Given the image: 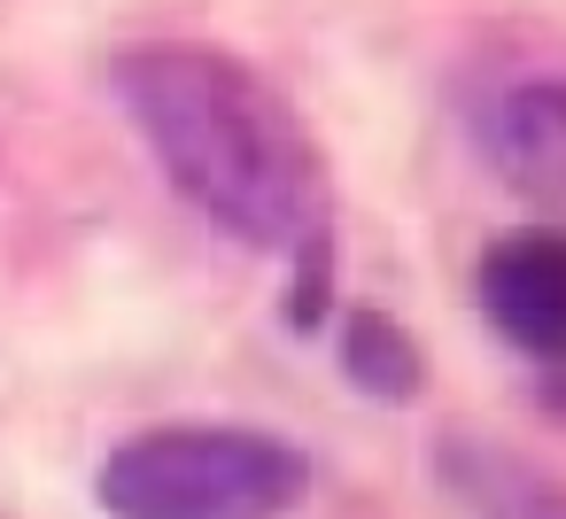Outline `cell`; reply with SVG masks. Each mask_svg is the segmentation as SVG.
I'll return each instance as SVG.
<instances>
[{
    "label": "cell",
    "instance_id": "6",
    "mask_svg": "<svg viewBox=\"0 0 566 519\" xmlns=\"http://www.w3.org/2000/svg\"><path fill=\"white\" fill-rule=\"evenodd\" d=\"M334 349H342L349 388H357V395H373V403H411V395L427 388V357H419V341H411L388 310H373V303L342 310Z\"/></svg>",
    "mask_w": 566,
    "mask_h": 519
},
{
    "label": "cell",
    "instance_id": "4",
    "mask_svg": "<svg viewBox=\"0 0 566 519\" xmlns=\"http://www.w3.org/2000/svg\"><path fill=\"white\" fill-rule=\"evenodd\" d=\"M481 318L543 364H566V225H520L481 256Z\"/></svg>",
    "mask_w": 566,
    "mask_h": 519
},
{
    "label": "cell",
    "instance_id": "5",
    "mask_svg": "<svg viewBox=\"0 0 566 519\" xmlns=\"http://www.w3.org/2000/svg\"><path fill=\"white\" fill-rule=\"evenodd\" d=\"M434 480L465 519H566V480L481 426H450L434 442Z\"/></svg>",
    "mask_w": 566,
    "mask_h": 519
},
{
    "label": "cell",
    "instance_id": "2",
    "mask_svg": "<svg viewBox=\"0 0 566 519\" xmlns=\"http://www.w3.org/2000/svg\"><path fill=\"white\" fill-rule=\"evenodd\" d=\"M109 519H287L311 496V457L264 426H148L102 457Z\"/></svg>",
    "mask_w": 566,
    "mask_h": 519
},
{
    "label": "cell",
    "instance_id": "1",
    "mask_svg": "<svg viewBox=\"0 0 566 519\" xmlns=\"http://www.w3.org/2000/svg\"><path fill=\"white\" fill-rule=\"evenodd\" d=\"M109 86L164 163V179L241 248L295 256L326 241V163L295 102L241 63L233 47L202 40H140L109 63Z\"/></svg>",
    "mask_w": 566,
    "mask_h": 519
},
{
    "label": "cell",
    "instance_id": "3",
    "mask_svg": "<svg viewBox=\"0 0 566 519\" xmlns=\"http://www.w3.org/2000/svg\"><path fill=\"white\" fill-rule=\"evenodd\" d=\"M473 156L535 210L566 218V40L489 32L450 78Z\"/></svg>",
    "mask_w": 566,
    "mask_h": 519
}]
</instances>
